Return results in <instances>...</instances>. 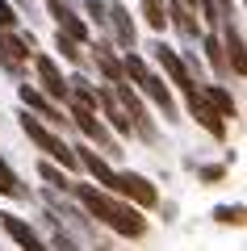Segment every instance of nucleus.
Listing matches in <instances>:
<instances>
[{"label": "nucleus", "mask_w": 247, "mask_h": 251, "mask_svg": "<svg viewBox=\"0 0 247 251\" xmlns=\"http://www.w3.org/2000/svg\"><path fill=\"white\" fill-rule=\"evenodd\" d=\"M71 188H76L80 205L88 209L97 222H105L113 234L138 239V234L147 230V218L138 214V205H130V201H117L113 193H105V188H97V184H71Z\"/></svg>", "instance_id": "1"}, {"label": "nucleus", "mask_w": 247, "mask_h": 251, "mask_svg": "<svg viewBox=\"0 0 247 251\" xmlns=\"http://www.w3.org/2000/svg\"><path fill=\"white\" fill-rule=\"evenodd\" d=\"M122 72H126V80H134V84L142 88V97H151V100H155V105H159V113L168 117V122H176V100H172V92L164 88V80H159V75L147 67V59H142V54H130V50H126Z\"/></svg>", "instance_id": "2"}, {"label": "nucleus", "mask_w": 247, "mask_h": 251, "mask_svg": "<svg viewBox=\"0 0 247 251\" xmlns=\"http://www.w3.org/2000/svg\"><path fill=\"white\" fill-rule=\"evenodd\" d=\"M21 130H26V138H29V143H34L42 155H51L55 163H63V172H76V168H80L76 151H71V147L63 143V138L55 134V130H46V126L38 122V117H29V113H26V117H21Z\"/></svg>", "instance_id": "3"}, {"label": "nucleus", "mask_w": 247, "mask_h": 251, "mask_svg": "<svg viewBox=\"0 0 247 251\" xmlns=\"http://www.w3.org/2000/svg\"><path fill=\"white\" fill-rule=\"evenodd\" d=\"M109 92H113V97H117V105L126 109V117H130V126H134V134H138V138H147V143H155V126H151V117H147V109H142V100L130 92V84H126V80H117Z\"/></svg>", "instance_id": "4"}, {"label": "nucleus", "mask_w": 247, "mask_h": 251, "mask_svg": "<svg viewBox=\"0 0 247 251\" xmlns=\"http://www.w3.org/2000/svg\"><path fill=\"white\" fill-rule=\"evenodd\" d=\"M113 193H117V197H126V201H134L138 209L159 205V193H155V184H151L147 176H138V172H117V184H113Z\"/></svg>", "instance_id": "5"}, {"label": "nucleus", "mask_w": 247, "mask_h": 251, "mask_svg": "<svg viewBox=\"0 0 247 251\" xmlns=\"http://www.w3.org/2000/svg\"><path fill=\"white\" fill-rule=\"evenodd\" d=\"M67 109H71V117H76V126L92 138V143H101L105 151H113V138H109V130L101 126L97 109H92V105H84V100H76V97H67Z\"/></svg>", "instance_id": "6"}, {"label": "nucleus", "mask_w": 247, "mask_h": 251, "mask_svg": "<svg viewBox=\"0 0 247 251\" xmlns=\"http://www.w3.org/2000/svg\"><path fill=\"white\" fill-rule=\"evenodd\" d=\"M185 97H189V113L205 126V134H210V138H226V117H218V109L201 97V88H189Z\"/></svg>", "instance_id": "7"}, {"label": "nucleus", "mask_w": 247, "mask_h": 251, "mask_svg": "<svg viewBox=\"0 0 247 251\" xmlns=\"http://www.w3.org/2000/svg\"><path fill=\"white\" fill-rule=\"evenodd\" d=\"M151 50H155V63H159V67H164V72H168V80L176 84L180 92H189V88H197V84H193V75H189V63L180 59V54L172 50V46H164V42H155V46H151Z\"/></svg>", "instance_id": "8"}, {"label": "nucleus", "mask_w": 247, "mask_h": 251, "mask_svg": "<svg viewBox=\"0 0 247 251\" xmlns=\"http://www.w3.org/2000/svg\"><path fill=\"white\" fill-rule=\"evenodd\" d=\"M29 50H34V38L26 42V38H13L9 29H0V67H4V72L17 75L29 63Z\"/></svg>", "instance_id": "9"}, {"label": "nucleus", "mask_w": 247, "mask_h": 251, "mask_svg": "<svg viewBox=\"0 0 247 251\" xmlns=\"http://www.w3.org/2000/svg\"><path fill=\"white\" fill-rule=\"evenodd\" d=\"M76 151V159H80V168L88 172V176H97V184H105L109 193H113V184H117V168H109L105 159H101L97 151H88V147H71Z\"/></svg>", "instance_id": "10"}, {"label": "nucleus", "mask_w": 247, "mask_h": 251, "mask_svg": "<svg viewBox=\"0 0 247 251\" xmlns=\"http://www.w3.org/2000/svg\"><path fill=\"white\" fill-rule=\"evenodd\" d=\"M0 226H4V234H9V239H17L26 251H51L42 239H38V230H34V226H29V222H21L17 214H0Z\"/></svg>", "instance_id": "11"}, {"label": "nucleus", "mask_w": 247, "mask_h": 251, "mask_svg": "<svg viewBox=\"0 0 247 251\" xmlns=\"http://www.w3.org/2000/svg\"><path fill=\"white\" fill-rule=\"evenodd\" d=\"M222 54H226V67H235V75L247 72V63H243V34H239L235 17L222 21Z\"/></svg>", "instance_id": "12"}, {"label": "nucleus", "mask_w": 247, "mask_h": 251, "mask_svg": "<svg viewBox=\"0 0 247 251\" xmlns=\"http://www.w3.org/2000/svg\"><path fill=\"white\" fill-rule=\"evenodd\" d=\"M46 4H51V17L59 21V29L67 38H76V42H88V25H84V21L76 17V13H71V4L67 0H46Z\"/></svg>", "instance_id": "13"}, {"label": "nucleus", "mask_w": 247, "mask_h": 251, "mask_svg": "<svg viewBox=\"0 0 247 251\" xmlns=\"http://www.w3.org/2000/svg\"><path fill=\"white\" fill-rule=\"evenodd\" d=\"M34 67H38V80H42V88L51 92V97L67 100V80H63V72L55 67V59H51V54H38V59H34Z\"/></svg>", "instance_id": "14"}, {"label": "nucleus", "mask_w": 247, "mask_h": 251, "mask_svg": "<svg viewBox=\"0 0 247 251\" xmlns=\"http://www.w3.org/2000/svg\"><path fill=\"white\" fill-rule=\"evenodd\" d=\"M105 25H113L117 46L134 50V21H130V13H126V4H105Z\"/></svg>", "instance_id": "15"}, {"label": "nucleus", "mask_w": 247, "mask_h": 251, "mask_svg": "<svg viewBox=\"0 0 247 251\" xmlns=\"http://www.w3.org/2000/svg\"><path fill=\"white\" fill-rule=\"evenodd\" d=\"M168 9H172V17H168V21L189 38V42H197V38H201V29H197V21H193V9H189L185 0H168Z\"/></svg>", "instance_id": "16"}, {"label": "nucleus", "mask_w": 247, "mask_h": 251, "mask_svg": "<svg viewBox=\"0 0 247 251\" xmlns=\"http://www.w3.org/2000/svg\"><path fill=\"white\" fill-rule=\"evenodd\" d=\"M201 97L210 100L214 109H218V117H235V113H239V105H235V97H230V92L222 88V84H205V88H201Z\"/></svg>", "instance_id": "17"}, {"label": "nucleus", "mask_w": 247, "mask_h": 251, "mask_svg": "<svg viewBox=\"0 0 247 251\" xmlns=\"http://www.w3.org/2000/svg\"><path fill=\"white\" fill-rule=\"evenodd\" d=\"M21 100H26V109H38V113H42L46 122H63V113H59V109H55L51 100L42 97V92H34L29 84H21Z\"/></svg>", "instance_id": "18"}, {"label": "nucleus", "mask_w": 247, "mask_h": 251, "mask_svg": "<svg viewBox=\"0 0 247 251\" xmlns=\"http://www.w3.org/2000/svg\"><path fill=\"white\" fill-rule=\"evenodd\" d=\"M97 67H101V72H105V80H109V84L126 80V72H122V63H117L113 54H109V46H105V42H97Z\"/></svg>", "instance_id": "19"}, {"label": "nucleus", "mask_w": 247, "mask_h": 251, "mask_svg": "<svg viewBox=\"0 0 247 251\" xmlns=\"http://www.w3.org/2000/svg\"><path fill=\"white\" fill-rule=\"evenodd\" d=\"M138 4H142L147 25L155 29V34H164V25H168V9H164V0H138Z\"/></svg>", "instance_id": "20"}, {"label": "nucleus", "mask_w": 247, "mask_h": 251, "mask_svg": "<svg viewBox=\"0 0 247 251\" xmlns=\"http://www.w3.org/2000/svg\"><path fill=\"white\" fill-rule=\"evenodd\" d=\"M0 193H4V197H26V188H21V180L13 176V168L4 159H0Z\"/></svg>", "instance_id": "21"}, {"label": "nucleus", "mask_w": 247, "mask_h": 251, "mask_svg": "<svg viewBox=\"0 0 247 251\" xmlns=\"http://www.w3.org/2000/svg\"><path fill=\"white\" fill-rule=\"evenodd\" d=\"M201 46L205 54H210V63L218 67V72H226V54H222V38L218 34H201Z\"/></svg>", "instance_id": "22"}, {"label": "nucleus", "mask_w": 247, "mask_h": 251, "mask_svg": "<svg viewBox=\"0 0 247 251\" xmlns=\"http://www.w3.org/2000/svg\"><path fill=\"white\" fill-rule=\"evenodd\" d=\"M55 46H59V50H63V59L80 63V50H76V38H67V34H63V29H59V38H55Z\"/></svg>", "instance_id": "23"}, {"label": "nucleus", "mask_w": 247, "mask_h": 251, "mask_svg": "<svg viewBox=\"0 0 247 251\" xmlns=\"http://www.w3.org/2000/svg\"><path fill=\"white\" fill-rule=\"evenodd\" d=\"M38 172H42V176L51 180L55 188H71V180H67V172H59V168H51V163H42V168H38Z\"/></svg>", "instance_id": "24"}, {"label": "nucleus", "mask_w": 247, "mask_h": 251, "mask_svg": "<svg viewBox=\"0 0 247 251\" xmlns=\"http://www.w3.org/2000/svg\"><path fill=\"white\" fill-rule=\"evenodd\" d=\"M17 13H13V4H9V0H0V29H17Z\"/></svg>", "instance_id": "25"}, {"label": "nucleus", "mask_w": 247, "mask_h": 251, "mask_svg": "<svg viewBox=\"0 0 247 251\" xmlns=\"http://www.w3.org/2000/svg\"><path fill=\"white\" fill-rule=\"evenodd\" d=\"M218 222H235L239 226V222H243V205H222L218 209Z\"/></svg>", "instance_id": "26"}, {"label": "nucleus", "mask_w": 247, "mask_h": 251, "mask_svg": "<svg viewBox=\"0 0 247 251\" xmlns=\"http://www.w3.org/2000/svg\"><path fill=\"white\" fill-rule=\"evenodd\" d=\"M84 9L97 17V25H105V4H101V0H84Z\"/></svg>", "instance_id": "27"}, {"label": "nucleus", "mask_w": 247, "mask_h": 251, "mask_svg": "<svg viewBox=\"0 0 247 251\" xmlns=\"http://www.w3.org/2000/svg\"><path fill=\"white\" fill-rule=\"evenodd\" d=\"M185 4H189V9H201V13H205V0H185Z\"/></svg>", "instance_id": "28"}]
</instances>
